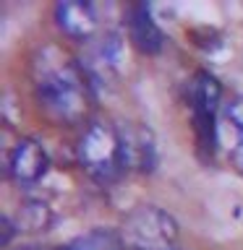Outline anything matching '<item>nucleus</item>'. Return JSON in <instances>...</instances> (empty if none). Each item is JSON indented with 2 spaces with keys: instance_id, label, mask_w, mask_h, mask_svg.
I'll return each mask as SVG.
<instances>
[{
  "instance_id": "nucleus-4",
  "label": "nucleus",
  "mask_w": 243,
  "mask_h": 250,
  "mask_svg": "<svg viewBox=\"0 0 243 250\" xmlns=\"http://www.w3.org/2000/svg\"><path fill=\"white\" fill-rule=\"evenodd\" d=\"M222 102V86L209 70H196L191 83H188V107L194 117V130L201 151H215L219 144V125L217 112Z\"/></svg>"
},
{
  "instance_id": "nucleus-2",
  "label": "nucleus",
  "mask_w": 243,
  "mask_h": 250,
  "mask_svg": "<svg viewBox=\"0 0 243 250\" xmlns=\"http://www.w3.org/2000/svg\"><path fill=\"white\" fill-rule=\"evenodd\" d=\"M76 156L81 169L97 183H113L123 172V154H121V133L113 125L92 123L78 138Z\"/></svg>"
},
{
  "instance_id": "nucleus-3",
  "label": "nucleus",
  "mask_w": 243,
  "mask_h": 250,
  "mask_svg": "<svg viewBox=\"0 0 243 250\" xmlns=\"http://www.w3.org/2000/svg\"><path fill=\"white\" fill-rule=\"evenodd\" d=\"M118 232L131 250H170L178 240V222L157 206H136Z\"/></svg>"
},
{
  "instance_id": "nucleus-7",
  "label": "nucleus",
  "mask_w": 243,
  "mask_h": 250,
  "mask_svg": "<svg viewBox=\"0 0 243 250\" xmlns=\"http://www.w3.org/2000/svg\"><path fill=\"white\" fill-rule=\"evenodd\" d=\"M125 26H128V37L139 52L157 55L165 47V34L146 3H131L125 8Z\"/></svg>"
},
{
  "instance_id": "nucleus-6",
  "label": "nucleus",
  "mask_w": 243,
  "mask_h": 250,
  "mask_svg": "<svg viewBox=\"0 0 243 250\" xmlns=\"http://www.w3.org/2000/svg\"><path fill=\"white\" fill-rule=\"evenodd\" d=\"M121 133V154H123V169L131 172H152L157 164V146L154 136L144 125L128 123L125 128H118Z\"/></svg>"
},
{
  "instance_id": "nucleus-8",
  "label": "nucleus",
  "mask_w": 243,
  "mask_h": 250,
  "mask_svg": "<svg viewBox=\"0 0 243 250\" xmlns=\"http://www.w3.org/2000/svg\"><path fill=\"white\" fill-rule=\"evenodd\" d=\"M55 23L63 34L73 39H89L97 31V13L81 0H60L55 5Z\"/></svg>"
},
{
  "instance_id": "nucleus-1",
  "label": "nucleus",
  "mask_w": 243,
  "mask_h": 250,
  "mask_svg": "<svg viewBox=\"0 0 243 250\" xmlns=\"http://www.w3.org/2000/svg\"><path fill=\"white\" fill-rule=\"evenodd\" d=\"M34 97L47 117L73 125L92 107L89 73L58 47H47L34 62Z\"/></svg>"
},
{
  "instance_id": "nucleus-11",
  "label": "nucleus",
  "mask_w": 243,
  "mask_h": 250,
  "mask_svg": "<svg viewBox=\"0 0 243 250\" xmlns=\"http://www.w3.org/2000/svg\"><path fill=\"white\" fill-rule=\"evenodd\" d=\"M225 125H230L233 130V146H230V159L233 164L243 172V97L233 99L225 107Z\"/></svg>"
},
{
  "instance_id": "nucleus-10",
  "label": "nucleus",
  "mask_w": 243,
  "mask_h": 250,
  "mask_svg": "<svg viewBox=\"0 0 243 250\" xmlns=\"http://www.w3.org/2000/svg\"><path fill=\"white\" fill-rule=\"evenodd\" d=\"M63 250H125V242L115 229H92L71 240Z\"/></svg>"
},
{
  "instance_id": "nucleus-5",
  "label": "nucleus",
  "mask_w": 243,
  "mask_h": 250,
  "mask_svg": "<svg viewBox=\"0 0 243 250\" xmlns=\"http://www.w3.org/2000/svg\"><path fill=\"white\" fill-rule=\"evenodd\" d=\"M8 175L19 185H34L39 183L47 169H50V156H47L45 146L34 138H19L16 146L8 154Z\"/></svg>"
},
{
  "instance_id": "nucleus-12",
  "label": "nucleus",
  "mask_w": 243,
  "mask_h": 250,
  "mask_svg": "<svg viewBox=\"0 0 243 250\" xmlns=\"http://www.w3.org/2000/svg\"><path fill=\"white\" fill-rule=\"evenodd\" d=\"M19 250H39V248H19Z\"/></svg>"
},
{
  "instance_id": "nucleus-9",
  "label": "nucleus",
  "mask_w": 243,
  "mask_h": 250,
  "mask_svg": "<svg viewBox=\"0 0 243 250\" xmlns=\"http://www.w3.org/2000/svg\"><path fill=\"white\" fill-rule=\"evenodd\" d=\"M16 229L19 232H45L52 224V211L45 201H24L19 208V219H16Z\"/></svg>"
}]
</instances>
